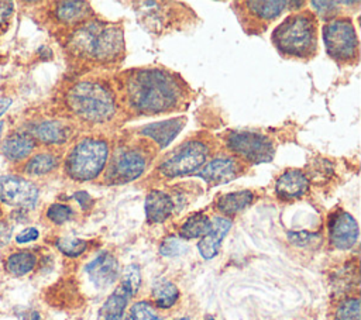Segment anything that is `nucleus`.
Instances as JSON below:
<instances>
[{
    "instance_id": "nucleus-39",
    "label": "nucleus",
    "mask_w": 361,
    "mask_h": 320,
    "mask_svg": "<svg viewBox=\"0 0 361 320\" xmlns=\"http://www.w3.org/2000/svg\"><path fill=\"white\" fill-rule=\"evenodd\" d=\"M11 235V227L7 223H0V247L6 245Z\"/></svg>"
},
{
    "instance_id": "nucleus-9",
    "label": "nucleus",
    "mask_w": 361,
    "mask_h": 320,
    "mask_svg": "<svg viewBox=\"0 0 361 320\" xmlns=\"http://www.w3.org/2000/svg\"><path fill=\"white\" fill-rule=\"evenodd\" d=\"M147 152L140 147H120L113 154L107 166L106 178L110 183H127L138 176L147 168Z\"/></svg>"
},
{
    "instance_id": "nucleus-19",
    "label": "nucleus",
    "mask_w": 361,
    "mask_h": 320,
    "mask_svg": "<svg viewBox=\"0 0 361 320\" xmlns=\"http://www.w3.org/2000/svg\"><path fill=\"white\" fill-rule=\"evenodd\" d=\"M34 149V140L28 134H11L8 135L3 145L1 151L6 158L10 161H20L25 158Z\"/></svg>"
},
{
    "instance_id": "nucleus-13",
    "label": "nucleus",
    "mask_w": 361,
    "mask_h": 320,
    "mask_svg": "<svg viewBox=\"0 0 361 320\" xmlns=\"http://www.w3.org/2000/svg\"><path fill=\"white\" fill-rule=\"evenodd\" d=\"M85 269L92 283L99 289L109 288L118 276V262L114 255L107 251L100 252Z\"/></svg>"
},
{
    "instance_id": "nucleus-28",
    "label": "nucleus",
    "mask_w": 361,
    "mask_h": 320,
    "mask_svg": "<svg viewBox=\"0 0 361 320\" xmlns=\"http://www.w3.org/2000/svg\"><path fill=\"white\" fill-rule=\"evenodd\" d=\"M334 320H361L358 297H348L343 300L336 310Z\"/></svg>"
},
{
    "instance_id": "nucleus-36",
    "label": "nucleus",
    "mask_w": 361,
    "mask_h": 320,
    "mask_svg": "<svg viewBox=\"0 0 361 320\" xmlns=\"http://www.w3.org/2000/svg\"><path fill=\"white\" fill-rule=\"evenodd\" d=\"M39 233L35 227H28V228H24L23 231H20L16 237V241L18 244H25V242H31V241H35L38 238Z\"/></svg>"
},
{
    "instance_id": "nucleus-8",
    "label": "nucleus",
    "mask_w": 361,
    "mask_h": 320,
    "mask_svg": "<svg viewBox=\"0 0 361 320\" xmlns=\"http://www.w3.org/2000/svg\"><path fill=\"white\" fill-rule=\"evenodd\" d=\"M226 144L230 151L252 165L269 162L275 154L272 140L255 131H231L226 138Z\"/></svg>"
},
{
    "instance_id": "nucleus-12",
    "label": "nucleus",
    "mask_w": 361,
    "mask_h": 320,
    "mask_svg": "<svg viewBox=\"0 0 361 320\" xmlns=\"http://www.w3.org/2000/svg\"><path fill=\"white\" fill-rule=\"evenodd\" d=\"M241 172L243 166L237 159L231 156H217L199 169L196 176L210 185H220L235 179Z\"/></svg>"
},
{
    "instance_id": "nucleus-26",
    "label": "nucleus",
    "mask_w": 361,
    "mask_h": 320,
    "mask_svg": "<svg viewBox=\"0 0 361 320\" xmlns=\"http://www.w3.org/2000/svg\"><path fill=\"white\" fill-rule=\"evenodd\" d=\"M58 165V159L49 154V152H42L34 155L25 165V172L28 175H44L55 169Z\"/></svg>"
},
{
    "instance_id": "nucleus-18",
    "label": "nucleus",
    "mask_w": 361,
    "mask_h": 320,
    "mask_svg": "<svg viewBox=\"0 0 361 320\" xmlns=\"http://www.w3.org/2000/svg\"><path fill=\"white\" fill-rule=\"evenodd\" d=\"M130 297V293L120 285L103 303L99 312V320H123L124 309Z\"/></svg>"
},
{
    "instance_id": "nucleus-42",
    "label": "nucleus",
    "mask_w": 361,
    "mask_h": 320,
    "mask_svg": "<svg viewBox=\"0 0 361 320\" xmlns=\"http://www.w3.org/2000/svg\"><path fill=\"white\" fill-rule=\"evenodd\" d=\"M3 127H4V123L0 120V137H1V133H3Z\"/></svg>"
},
{
    "instance_id": "nucleus-11",
    "label": "nucleus",
    "mask_w": 361,
    "mask_h": 320,
    "mask_svg": "<svg viewBox=\"0 0 361 320\" xmlns=\"http://www.w3.org/2000/svg\"><path fill=\"white\" fill-rule=\"evenodd\" d=\"M329 234L336 248L350 250L358 240V224L350 213L338 210L329 220Z\"/></svg>"
},
{
    "instance_id": "nucleus-1",
    "label": "nucleus",
    "mask_w": 361,
    "mask_h": 320,
    "mask_svg": "<svg viewBox=\"0 0 361 320\" xmlns=\"http://www.w3.org/2000/svg\"><path fill=\"white\" fill-rule=\"evenodd\" d=\"M123 90L127 107L133 113L142 116L178 110L186 97V89L180 79L158 68H142L127 72Z\"/></svg>"
},
{
    "instance_id": "nucleus-30",
    "label": "nucleus",
    "mask_w": 361,
    "mask_h": 320,
    "mask_svg": "<svg viewBox=\"0 0 361 320\" xmlns=\"http://www.w3.org/2000/svg\"><path fill=\"white\" fill-rule=\"evenodd\" d=\"M141 283V273H140V268L137 265H128L126 266L124 272H123V281H121V286L130 293V296H134L138 292Z\"/></svg>"
},
{
    "instance_id": "nucleus-23",
    "label": "nucleus",
    "mask_w": 361,
    "mask_h": 320,
    "mask_svg": "<svg viewBox=\"0 0 361 320\" xmlns=\"http://www.w3.org/2000/svg\"><path fill=\"white\" fill-rule=\"evenodd\" d=\"M244 4L257 18L272 21L282 14L289 1H245Z\"/></svg>"
},
{
    "instance_id": "nucleus-40",
    "label": "nucleus",
    "mask_w": 361,
    "mask_h": 320,
    "mask_svg": "<svg viewBox=\"0 0 361 320\" xmlns=\"http://www.w3.org/2000/svg\"><path fill=\"white\" fill-rule=\"evenodd\" d=\"M11 99L10 97H0V116L6 113V110L10 107Z\"/></svg>"
},
{
    "instance_id": "nucleus-32",
    "label": "nucleus",
    "mask_w": 361,
    "mask_h": 320,
    "mask_svg": "<svg viewBox=\"0 0 361 320\" xmlns=\"http://www.w3.org/2000/svg\"><path fill=\"white\" fill-rule=\"evenodd\" d=\"M72 214H73L72 209L62 203H54L47 210V217L55 224H62L68 221L72 217Z\"/></svg>"
},
{
    "instance_id": "nucleus-14",
    "label": "nucleus",
    "mask_w": 361,
    "mask_h": 320,
    "mask_svg": "<svg viewBox=\"0 0 361 320\" xmlns=\"http://www.w3.org/2000/svg\"><path fill=\"white\" fill-rule=\"evenodd\" d=\"M309 189L307 176L299 169L285 171L275 183V192L278 197L283 200H293L302 197Z\"/></svg>"
},
{
    "instance_id": "nucleus-24",
    "label": "nucleus",
    "mask_w": 361,
    "mask_h": 320,
    "mask_svg": "<svg viewBox=\"0 0 361 320\" xmlns=\"http://www.w3.org/2000/svg\"><path fill=\"white\" fill-rule=\"evenodd\" d=\"M210 228V220L203 213H195L189 216L179 230V235L185 240L203 237Z\"/></svg>"
},
{
    "instance_id": "nucleus-16",
    "label": "nucleus",
    "mask_w": 361,
    "mask_h": 320,
    "mask_svg": "<svg viewBox=\"0 0 361 320\" xmlns=\"http://www.w3.org/2000/svg\"><path fill=\"white\" fill-rule=\"evenodd\" d=\"M183 125H185V118L176 117L171 120L149 123L140 130V134L152 138L159 148H164L178 135V133L182 130Z\"/></svg>"
},
{
    "instance_id": "nucleus-4",
    "label": "nucleus",
    "mask_w": 361,
    "mask_h": 320,
    "mask_svg": "<svg viewBox=\"0 0 361 320\" xmlns=\"http://www.w3.org/2000/svg\"><path fill=\"white\" fill-rule=\"evenodd\" d=\"M66 103L79 118L93 124L111 120L117 109L113 92L107 86L90 80L72 86L66 94Z\"/></svg>"
},
{
    "instance_id": "nucleus-3",
    "label": "nucleus",
    "mask_w": 361,
    "mask_h": 320,
    "mask_svg": "<svg viewBox=\"0 0 361 320\" xmlns=\"http://www.w3.org/2000/svg\"><path fill=\"white\" fill-rule=\"evenodd\" d=\"M71 44L73 49L100 62L114 61L124 49V37L120 27L92 21L75 31Z\"/></svg>"
},
{
    "instance_id": "nucleus-31",
    "label": "nucleus",
    "mask_w": 361,
    "mask_h": 320,
    "mask_svg": "<svg viewBox=\"0 0 361 320\" xmlns=\"http://www.w3.org/2000/svg\"><path fill=\"white\" fill-rule=\"evenodd\" d=\"M130 320H161L154 307L148 302H137L130 312Z\"/></svg>"
},
{
    "instance_id": "nucleus-17",
    "label": "nucleus",
    "mask_w": 361,
    "mask_h": 320,
    "mask_svg": "<svg viewBox=\"0 0 361 320\" xmlns=\"http://www.w3.org/2000/svg\"><path fill=\"white\" fill-rule=\"evenodd\" d=\"M173 210V202L162 190H152L145 197V217L149 223L165 221Z\"/></svg>"
},
{
    "instance_id": "nucleus-10",
    "label": "nucleus",
    "mask_w": 361,
    "mask_h": 320,
    "mask_svg": "<svg viewBox=\"0 0 361 320\" xmlns=\"http://www.w3.org/2000/svg\"><path fill=\"white\" fill-rule=\"evenodd\" d=\"M0 200L8 206L31 210L37 204L38 189L28 179L6 175L0 179Z\"/></svg>"
},
{
    "instance_id": "nucleus-25",
    "label": "nucleus",
    "mask_w": 361,
    "mask_h": 320,
    "mask_svg": "<svg viewBox=\"0 0 361 320\" xmlns=\"http://www.w3.org/2000/svg\"><path fill=\"white\" fill-rule=\"evenodd\" d=\"M89 4L85 1H61L56 7V17L65 23H75L86 17Z\"/></svg>"
},
{
    "instance_id": "nucleus-20",
    "label": "nucleus",
    "mask_w": 361,
    "mask_h": 320,
    "mask_svg": "<svg viewBox=\"0 0 361 320\" xmlns=\"http://www.w3.org/2000/svg\"><path fill=\"white\" fill-rule=\"evenodd\" d=\"M32 134L44 144H62L68 138V128L56 120H45L32 128Z\"/></svg>"
},
{
    "instance_id": "nucleus-15",
    "label": "nucleus",
    "mask_w": 361,
    "mask_h": 320,
    "mask_svg": "<svg viewBox=\"0 0 361 320\" xmlns=\"http://www.w3.org/2000/svg\"><path fill=\"white\" fill-rule=\"evenodd\" d=\"M231 227V221L226 217L216 216L210 221L209 231L202 237L197 244V250L204 259H212L217 255L220 244Z\"/></svg>"
},
{
    "instance_id": "nucleus-6",
    "label": "nucleus",
    "mask_w": 361,
    "mask_h": 320,
    "mask_svg": "<svg viewBox=\"0 0 361 320\" xmlns=\"http://www.w3.org/2000/svg\"><path fill=\"white\" fill-rule=\"evenodd\" d=\"M323 39L327 54L340 63H353L358 59V37L348 17L331 18L323 27Z\"/></svg>"
},
{
    "instance_id": "nucleus-2",
    "label": "nucleus",
    "mask_w": 361,
    "mask_h": 320,
    "mask_svg": "<svg viewBox=\"0 0 361 320\" xmlns=\"http://www.w3.org/2000/svg\"><path fill=\"white\" fill-rule=\"evenodd\" d=\"M317 21L309 11L288 16L274 31L271 39L288 56L310 58L317 49Z\"/></svg>"
},
{
    "instance_id": "nucleus-33",
    "label": "nucleus",
    "mask_w": 361,
    "mask_h": 320,
    "mask_svg": "<svg viewBox=\"0 0 361 320\" xmlns=\"http://www.w3.org/2000/svg\"><path fill=\"white\" fill-rule=\"evenodd\" d=\"M185 245L182 244V241L173 235L171 237H166L161 247H159V252L164 255V257H176L179 254H182L185 251Z\"/></svg>"
},
{
    "instance_id": "nucleus-44",
    "label": "nucleus",
    "mask_w": 361,
    "mask_h": 320,
    "mask_svg": "<svg viewBox=\"0 0 361 320\" xmlns=\"http://www.w3.org/2000/svg\"><path fill=\"white\" fill-rule=\"evenodd\" d=\"M206 320H214V319H213V317H212V316H209V317H207V319H206Z\"/></svg>"
},
{
    "instance_id": "nucleus-5",
    "label": "nucleus",
    "mask_w": 361,
    "mask_h": 320,
    "mask_svg": "<svg viewBox=\"0 0 361 320\" xmlns=\"http://www.w3.org/2000/svg\"><path fill=\"white\" fill-rule=\"evenodd\" d=\"M109 158V145L99 138L79 141L65 161L66 173L79 182L94 179L104 168Z\"/></svg>"
},
{
    "instance_id": "nucleus-7",
    "label": "nucleus",
    "mask_w": 361,
    "mask_h": 320,
    "mask_svg": "<svg viewBox=\"0 0 361 320\" xmlns=\"http://www.w3.org/2000/svg\"><path fill=\"white\" fill-rule=\"evenodd\" d=\"M210 151L206 142L200 140H189L173 149L161 165L159 172L165 178H179L196 173L207 161Z\"/></svg>"
},
{
    "instance_id": "nucleus-35",
    "label": "nucleus",
    "mask_w": 361,
    "mask_h": 320,
    "mask_svg": "<svg viewBox=\"0 0 361 320\" xmlns=\"http://www.w3.org/2000/svg\"><path fill=\"white\" fill-rule=\"evenodd\" d=\"M288 237H289V240H290L292 244L300 245V247H305V245L313 242V241L317 238L316 234H312V233H309V231H295V233H289Z\"/></svg>"
},
{
    "instance_id": "nucleus-41",
    "label": "nucleus",
    "mask_w": 361,
    "mask_h": 320,
    "mask_svg": "<svg viewBox=\"0 0 361 320\" xmlns=\"http://www.w3.org/2000/svg\"><path fill=\"white\" fill-rule=\"evenodd\" d=\"M31 320H42V319H41V316H39L38 312H32V313H31Z\"/></svg>"
},
{
    "instance_id": "nucleus-22",
    "label": "nucleus",
    "mask_w": 361,
    "mask_h": 320,
    "mask_svg": "<svg viewBox=\"0 0 361 320\" xmlns=\"http://www.w3.org/2000/svg\"><path fill=\"white\" fill-rule=\"evenodd\" d=\"M37 257L30 251H18L8 255L6 259V271L13 276H23L34 269Z\"/></svg>"
},
{
    "instance_id": "nucleus-34",
    "label": "nucleus",
    "mask_w": 361,
    "mask_h": 320,
    "mask_svg": "<svg viewBox=\"0 0 361 320\" xmlns=\"http://www.w3.org/2000/svg\"><path fill=\"white\" fill-rule=\"evenodd\" d=\"M312 6L314 7V10L322 18L331 20L334 18V14L337 11L336 6H338V3L337 1H312Z\"/></svg>"
},
{
    "instance_id": "nucleus-37",
    "label": "nucleus",
    "mask_w": 361,
    "mask_h": 320,
    "mask_svg": "<svg viewBox=\"0 0 361 320\" xmlns=\"http://www.w3.org/2000/svg\"><path fill=\"white\" fill-rule=\"evenodd\" d=\"M73 199L79 203V206L82 207V210H87L92 207L93 204V199L90 197V195L85 190H79V192H75L73 193Z\"/></svg>"
},
{
    "instance_id": "nucleus-27",
    "label": "nucleus",
    "mask_w": 361,
    "mask_h": 320,
    "mask_svg": "<svg viewBox=\"0 0 361 320\" xmlns=\"http://www.w3.org/2000/svg\"><path fill=\"white\" fill-rule=\"evenodd\" d=\"M154 299L158 307L169 309L179 299V290L173 283L162 282L154 289Z\"/></svg>"
},
{
    "instance_id": "nucleus-29",
    "label": "nucleus",
    "mask_w": 361,
    "mask_h": 320,
    "mask_svg": "<svg viewBox=\"0 0 361 320\" xmlns=\"http://www.w3.org/2000/svg\"><path fill=\"white\" fill-rule=\"evenodd\" d=\"M55 244L63 255L71 257V258L79 257L87 248V242L85 240H80V238H66V237H63V238H58Z\"/></svg>"
},
{
    "instance_id": "nucleus-38",
    "label": "nucleus",
    "mask_w": 361,
    "mask_h": 320,
    "mask_svg": "<svg viewBox=\"0 0 361 320\" xmlns=\"http://www.w3.org/2000/svg\"><path fill=\"white\" fill-rule=\"evenodd\" d=\"M13 14V3L11 1H0V25H3Z\"/></svg>"
},
{
    "instance_id": "nucleus-43",
    "label": "nucleus",
    "mask_w": 361,
    "mask_h": 320,
    "mask_svg": "<svg viewBox=\"0 0 361 320\" xmlns=\"http://www.w3.org/2000/svg\"><path fill=\"white\" fill-rule=\"evenodd\" d=\"M176 320H189L188 317H182V319H176Z\"/></svg>"
},
{
    "instance_id": "nucleus-45",
    "label": "nucleus",
    "mask_w": 361,
    "mask_h": 320,
    "mask_svg": "<svg viewBox=\"0 0 361 320\" xmlns=\"http://www.w3.org/2000/svg\"><path fill=\"white\" fill-rule=\"evenodd\" d=\"M0 214H1V213H0Z\"/></svg>"
},
{
    "instance_id": "nucleus-21",
    "label": "nucleus",
    "mask_w": 361,
    "mask_h": 320,
    "mask_svg": "<svg viewBox=\"0 0 361 320\" xmlns=\"http://www.w3.org/2000/svg\"><path fill=\"white\" fill-rule=\"evenodd\" d=\"M254 200V193L251 190H238V192H231L226 193L219 197L216 207L226 216H233L247 206L251 204Z\"/></svg>"
}]
</instances>
